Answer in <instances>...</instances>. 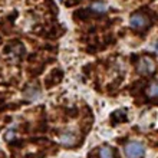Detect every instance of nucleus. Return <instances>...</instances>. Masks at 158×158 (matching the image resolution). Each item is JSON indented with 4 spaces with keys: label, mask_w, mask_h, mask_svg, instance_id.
Returning <instances> with one entry per match:
<instances>
[{
    "label": "nucleus",
    "mask_w": 158,
    "mask_h": 158,
    "mask_svg": "<svg viewBox=\"0 0 158 158\" xmlns=\"http://www.w3.org/2000/svg\"><path fill=\"white\" fill-rule=\"evenodd\" d=\"M124 152L127 158H141L145 154V147L138 141H131L125 145Z\"/></svg>",
    "instance_id": "nucleus-1"
},
{
    "label": "nucleus",
    "mask_w": 158,
    "mask_h": 158,
    "mask_svg": "<svg viewBox=\"0 0 158 158\" xmlns=\"http://www.w3.org/2000/svg\"><path fill=\"white\" fill-rule=\"evenodd\" d=\"M137 71L141 75H150L155 71V62L148 56H144L138 60L137 63Z\"/></svg>",
    "instance_id": "nucleus-2"
},
{
    "label": "nucleus",
    "mask_w": 158,
    "mask_h": 158,
    "mask_svg": "<svg viewBox=\"0 0 158 158\" xmlns=\"http://www.w3.org/2000/svg\"><path fill=\"white\" fill-rule=\"evenodd\" d=\"M129 25H131L132 29L142 30L150 25V20H148V17L144 13H134L131 16V19H129Z\"/></svg>",
    "instance_id": "nucleus-3"
},
{
    "label": "nucleus",
    "mask_w": 158,
    "mask_h": 158,
    "mask_svg": "<svg viewBox=\"0 0 158 158\" xmlns=\"http://www.w3.org/2000/svg\"><path fill=\"white\" fill-rule=\"evenodd\" d=\"M76 141H78V137L73 132H63L59 137V142L65 147H73L76 144Z\"/></svg>",
    "instance_id": "nucleus-4"
},
{
    "label": "nucleus",
    "mask_w": 158,
    "mask_h": 158,
    "mask_svg": "<svg viewBox=\"0 0 158 158\" xmlns=\"http://www.w3.org/2000/svg\"><path fill=\"white\" fill-rule=\"evenodd\" d=\"M91 10L92 12L98 13V15H102V13L108 12V6L105 3H101V2H95V3L91 4Z\"/></svg>",
    "instance_id": "nucleus-5"
},
{
    "label": "nucleus",
    "mask_w": 158,
    "mask_h": 158,
    "mask_svg": "<svg viewBox=\"0 0 158 158\" xmlns=\"http://www.w3.org/2000/svg\"><path fill=\"white\" fill-rule=\"evenodd\" d=\"M112 157H114V151L111 147L105 145L99 150V158H112Z\"/></svg>",
    "instance_id": "nucleus-6"
},
{
    "label": "nucleus",
    "mask_w": 158,
    "mask_h": 158,
    "mask_svg": "<svg viewBox=\"0 0 158 158\" xmlns=\"http://www.w3.org/2000/svg\"><path fill=\"white\" fill-rule=\"evenodd\" d=\"M147 95L150 98H158V82L151 83L148 89H147Z\"/></svg>",
    "instance_id": "nucleus-7"
},
{
    "label": "nucleus",
    "mask_w": 158,
    "mask_h": 158,
    "mask_svg": "<svg viewBox=\"0 0 158 158\" xmlns=\"http://www.w3.org/2000/svg\"><path fill=\"white\" fill-rule=\"evenodd\" d=\"M59 2H62V0H59Z\"/></svg>",
    "instance_id": "nucleus-8"
}]
</instances>
